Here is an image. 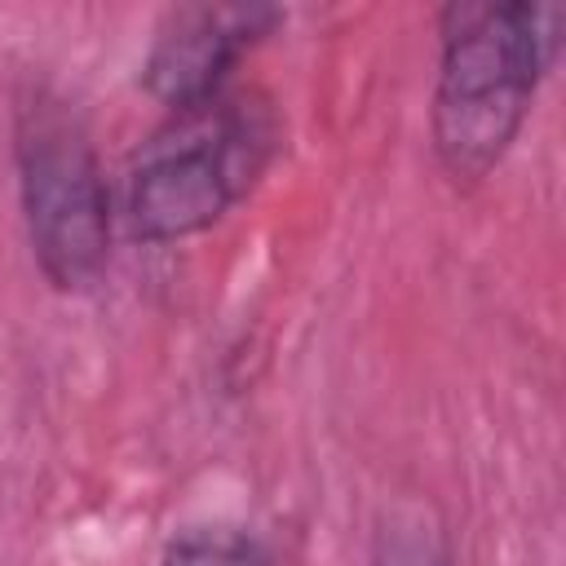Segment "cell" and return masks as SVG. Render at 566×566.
Wrapping results in <instances>:
<instances>
[{
    "mask_svg": "<svg viewBox=\"0 0 566 566\" xmlns=\"http://www.w3.org/2000/svg\"><path fill=\"white\" fill-rule=\"evenodd\" d=\"M557 9L535 0H460L442 9L433 142L455 181L486 177L509 150L553 57Z\"/></svg>",
    "mask_w": 566,
    "mask_h": 566,
    "instance_id": "1",
    "label": "cell"
},
{
    "mask_svg": "<svg viewBox=\"0 0 566 566\" xmlns=\"http://www.w3.org/2000/svg\"><path fill=\"white\" fill-rule=\"evenodd\" d=\"M274 150L270 111L252 97L212 93L159 128L128 177L133 234L164 243L212 226L265 168Z\"/></svg>",
    "mask_w": 566,
    "mask_h": 566,
    "instance_id": "2",
    "label": "cell"
},
{
    "mask_svg": "<svg viewBox=\"0 0 566 566\" xmlns=\"http://www.w3.org/2000/svg\"><path fill=\"white\" fill-rule=\"evenodd\" d=\"M18 172L31 248L49 283L84 287L106 261V186L88 133L62 102L35 97L18 124Z\"/></svg>",
    "mask_w": 566,
    "mask_h": 566,
    "instance_id": "3",
    "label": "cell"
},
{
    "mask_svg": "<svg viewBox=\"0 0 566 566\" xmlns=\"http://www.w3.org/2000/svg\"><path fill=\"white\" fill-rule=\"evenodd\" d=\"M270 22H274V9H265V4H181V9H172L150 44V57H146V88L168 111H186V106L221 93L226 71Z\"/></svg>",
    "mask_w": 566,
    "mask_h": 566,
    "instance_id": "4",
    "label": "cell"
},
{
    "mask_svg": "<svg viewBox=\"0 0 566 566\" xmlns=\"http://www.w3.org/2000/svg\"><path fill=\"white\" fill-rule=\"evenodd\" d=\"M164 566H265L261 553L230 531H199L168 548Z\"/></svg>",
    "mask_w": 566,
    "mask_h": 566,
    "instance_id": "5",
    "label": "cell"
},
{
    "mask_svg": "<svg viewBox=\"0 0 566 566\" xmlns=\"http://www.w3.org/2000/svg\"><path fill=\"white\" fill-rule=\"evenodd\" d=\"M376 566H447V557H442L438 535H433V531H424L420 522H411V526L380 531Z\"/></svg>",
    "mask_w": 566,
    "mask_h": 566,
    "instance_id": "6",
    "label": "cell"
}]
</instances>
